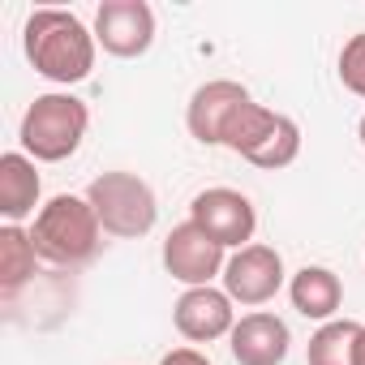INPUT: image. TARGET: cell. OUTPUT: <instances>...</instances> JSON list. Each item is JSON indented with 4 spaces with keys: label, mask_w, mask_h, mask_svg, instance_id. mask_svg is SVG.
<instances>
[{
    "label": "cell",
    "mask_w": 365,
    "mask_h": 365,
    "mask_svg": "<svg viewBox=\"0 0 365 365\" xmlns=\"http://www.w3.org/2000/svg\"><path fill=\"white\" fill-rule=\"evenodd\" d=\"M297 155H301V125L279 112L275 129L245 155V163H254V168H262V172H279V168H288Z\"/></svg>",
    "instance_id": "obj_16"
},
{
    "label": "cell",
    "mask_w": 365,
    "mask_h": 365,
    "mask_svg": "<svg viewBox=\"0 0 365 365\" xmlns=\"http://www.w3.org/2000/svg\"><path fill=\"white\" fill-rule=\"evenodd\" d=\"M35 267H39V250H35L31 228L5 224L0 228V288H5V297L26 288L35 279Z\"/></svg>",
    "instance_id": "obj_14"
},
{
    "label": "cell",
    "mask_w": 365,
    "mask_h": 365,
    "mask_svg": "<svg viewBox=\"0 0 365 365\" xmlns=\"http://www.w3.org/2000/svg\"><path fill=\"white\" fill-rule=\"evenodd\" d=\"M172 322H176V331L185 335L190 344H215V339L232 335L237 305L215 284L211 288H185L176 297V305H172Z\"/></svg>",
    "instance_id": "obj_10"
},
{
    "label": "cell",
    "mask_w": 365,
    "mask_h": 365,
    "mask_svg": "<svg viewBox=\"0 0 365 365\" xmlns=\"http://www.w3.org/2000/svg\"><path fill=\"white\" fill-rule=\"evenodd\" d=\"M22 52L31 69L56 86L86 82L95 69V26H86L69 9H35L22 26Z\"/></svg>",
    "instance_id": "obj_1"
},
{
    "label": "cell",
    "mask_w": 365,
    "mask_h": 365,
    "mask_svg": "<svg viewBox=\"0 0 365 365\" xmlns=\"http://www.w3.org/2000/svg\"><path fill=\"white\" fill-rule=\"evenodd\" d=\"M356 365H365V327H361V339H356Z\"/></svg>",
    "instance_id": "obj_19"
},
{
    "label": "cell",
    "mask_w": 365,
    "mask_h": 365,
    "mask_svg": "<svg viewBox=\"0 0 365 365\" xmlns=\"http://www.w3.org/2000/svg\"><path fill=\"white\" fill-rule=\"evenodd\" d=\"M284 258L275 245H245V250H232L228 254V267H224V292L232 297V305H245V309H258L267 301H275V292L288 284L284 279Z\"/></svg>",
    "instance_id": "obj_7"
},
{
    "label": "cell",
    "mask_w": 365,
    "mask_h": 365,
    "mask_svg": "<svg viewBox=\"0 0 365 365\" xmlns=\"http://www.w3.org/2000/svg\"><path fill=\"white\" fill-rule=\"evenodd\" d=\"M228 348H232L237 365H284L288 348H292V331L279 314L254 309V314L237 318V327L228 335Z\"/></svg>",
    "instance_id": "obj_11"
},
{
    "label": "cell",
    "mask_w": 365,
    "mask_h": 365,
    "mask_svg": "<svg viewBox=\"0 0 365 365\" xmlns=\"http://www.w3.org/2000/svg\"><path fill=\"white\" fill-rule=\"evenodd\" d=\"M190 220H194L211 241H220L224 250H245V245H254V232H258V211H254V202H250L241 190H228V185H215V190L194 194Z\"/></svg>",
    "instance_id": "obj_6"
},
{
    "label": "cell",
    "mask_w": 365,
    "mask_h": 365,
    "mask_svg": "<svg viewBox=\"0 0 365 365\" xmlns=\"http://www.w3.org/2000/svg\"><path fill=\"white\" fill-rule=\"evenodd\" d=\"M95 43L116 61H138L155 43V9L146 0H103L95 9Z\"/></svg>",
    "instance_id": "obj_8"
},
{
    "label": "cell",
    "mask_w": 365,
    "mask_h": 365,
    "mask_svg": "<svg viewBox=\"0 0 365 365\" xmlns=\"http://www.w3.org/2000/svg\"><path fill=\"white\" fill-rule=\"evenodd\" d=\"M31 237H35V250L43 262L52 267H86L99 245H103V224L95 215V207L86 202V194H56L39 207L35 224H31Z\"/></svg>",
    "instance_id": "obj_2"
},
{
    "label": "cell",
    "mask_w": 365,
    "mask_h": 365,
    "mask_svg": "<svg viewBox=\"0 0 365 365\" xmlns=\"http://www.w3.org/2000/svg\"><path fill=\"white\" fill-rule=\"evenodd\" d=\"M356 138H361V146H365V116H361V125H356Z\"/></svg>",
    "instance_id": "obj_20"
},
{
    "label": "cell",
    "mask_w": 365,
    "mask_h": 365,
    "mask_svg": "<svg viewBox=\"0 0 365 365\" xmlns=\"http://www.w3.org/2000/svg\"><path fill=\"white\" fill-rule=\"evenodd\" d=\"M86 129H91V108L69 91H48L35 95V103L26 108L18 142L35 163H65L69 155H78Z\"/></svg>",
    "instance_id": "obj_3"
},
{
    "label": "cell",
    "mask_w": 365,
    "mask_h": 365,
    "mask_svg": "<svg viewBox=\"0 0 365 365\" xmlns=\"http://www.w3.org/2000/svg\"><path fill=\"white\" fill-rule=\"evenodd\" d=\"M339 82H344V91H352L356 99H365V31L352 35V39L339 48Z\"/></svg>",
    "instance_id": "obj_17"
},
{
    "label": "cell",
    "mask_w": 365,
    "mask_h": 365,
    "mask_svg": "<svg viewBox=\"0 0 365 365\" xmlns=\"http://www.w3.org/2000/svg\"><path fill=\"white\" fill-rule=\"evenodd\" d=\"M356 339H361V322L331 318L309 335L305 361L309 365H356Z\"/></svg>",
    "instance_id": "obj_15"
},
{
    "label": "cell",
    "mask_w": 365,
    "mask_h": 365,
    "mask_svg": "<svg viewBox=\"0 0 365 365\" xmlns=\"http://www.w3.org/2000/svg\"><path fill=\"white\" fill-rule=\"evenodd\" d=\"M254 95L232 82V78H211L202 82L194 95H190V108H185V125H190V138L202 142V146H224V133L228 125L237 120V112L250 103Z\"/></svg>",
    "instance_id": "obj_9"
},
{
    "label": "cell",
    "mask_w": 365,
    "mask_h": 365,
    "mask_svg": "<svg viewBox=\"0 0 365 365\" xmlns=\"http://www.w3.org/2000/svg\"><path fill=\"white\" fill-rule=\"evenodd\" d=\"M288 301L309 322H331L344 305V284L331 267H301L288 279Z\"/></svg>",
    "instance_id": "obj_13"
},
{
    "label": "cell",
    "mask_w": 365,
    "mask_h": 365,
    "mask_svg": "<svg viewBox=\"0 0 365 365\" xmlns=\"http://www.w3.org/2000/svg\"><path fill=\"white\" fill-rule=\"evenodd\" d=\"M159 365H211V356L198 352V348H172V352L159 356Z\"/></svg>",
    "instance_id": "obj_18"
},
{
    "label": "cell",
    "mask_w": 365,
    "mask_h": 365,
    "mask_svg": "<svg viewBox=\"0 0 365 365\" xmlns=\"http://www.w3.org/2000/svg\"><path fill=\"white\" fill-rule=\"evenodd\" d=\"M228 267V250L220 241H211L194 220L176 224L163 241V271L185 284V288H211L215 279H224Z\"/></svg>",
    "instance_id": "obj_5"
},
{
    "label": "cell",
    "mask_w": 365,
    "mask_h": 365,
    "mask_svg": "<svg viewBox=\"0 0 365 365\" xmlns=\"http://www.w3.org/2000/svg\"><path fill=\"white\" fill-rule=\"evenodd\" d=\"M86 202L95 207L99 224L116 241H138L159 220V198L138 172H103L86 185Z\"/></svg>",
    "instance_id": "obj_4"
},
{
    "label": "cell",
    "mask_w": 365,
    "mask_h": 365,
    "mask_svg": "<svg viewBox=\"0 0 365 365\" xmlns=\"http://www.w3.org/2000/svg\"><path fill=\"white\" fill-rule=\"evenodd\" d=\"M39 194H43V180L39 168L26 150H5L0 155V220L5 224H26L39 211Z\"/></svg>",
    "instance_id": "obj_12"
}]
</instances>
